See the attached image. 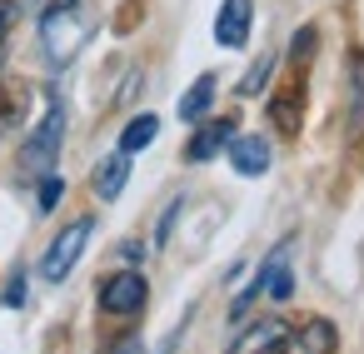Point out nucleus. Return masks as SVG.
Listing matches in <instances>:
<instances>
[{
    "mask_svg": "<svg viewBox=\"0 0 364 354\" xmlns=\"http://www.w3.org/2000/svg\"><path fill=\"white\" fill-rule=\"evenodd\" d=\"M284 339H289V324L284 319H259V324H250L230 344V354H274V349H284Z\"/></svg>",
    "mask_w": 364,
    "mask_h": 354,
    "instance_id": "423d86ee",
    "label": "nucleus"
},
{
    "mask_svg": "<svg viewBox=\"0 0 364 354\" xmlns=\"http://www.w3.org/2000/svg\"><path fill=\"white\" fill-rule=\"evenodd\" d=\"M364 130V55H349V135Z\"/></svg>",
    "mask_w": 364,
    "mask_h": 354,
    "instance_id": "9b49d317",
    "label": "nucleus"
},
{
    "mask_svg": "<svg viewBox=\"0 0 364 354\" xmlns=\"http://www.w3.org/2000/svg\"><path fill=\"white\" fill-rule=\"evenodd\" d=\"M90 41V26H85V11H80V0H50L46 16H41V45H46V60L55 70H65L80 45Z\"/></svg>",
    "mask_w": 364,
    "mask_h": 354,
    "instance_id": "f257e3e1",
    "label": "nucleus"
},
{
    "mask_svg": "<svg viewBox=\"0 0 364 354\" xmlns=\"http://www.w3.org/2000/svg\"><path fill=\"white\" fill-rule=\"evenodd\" d=\"M155 130H160L155 115H135V120L125 125V135H120V150H125V155H140V150L155 140Z\"/></svg>",
    "mask_w": 364,
    "mask_h": 354,
    "instance_id": "ddd939ff",
    "label": "nucleus"
},
{
    "mask_svg": "<svg viewBox=\"0 0 364 354\" xmlns=\"http://www.w3.org/2000/svg\"><path fill=\"white\" fill-rule=\"evenodd\" d=\"M210 100H215V75H200L185 90V100H180V120H205L210 115Z\"/></svg>",
    "mask_w": 364,
    "mask_h": 354,
    "instance_id": "f8f14e48",
    "label": "nucleus"
},
{
    "mask_svg": "<svg viewBox=\"0 0 364 354\" xmlns=\"http://www.w3.org/2000/svg\"><path fill=\"white\" fill-rule=\"evenodd\" d=\"M6 304H11V309H21V304H26V269H16V274H11V284H6Z\"/></svg>",
    "mask_w": 364,
    "mask_h": 354,
    "instance_id": "f3484780",
    "label": "nucleus"
},
{
    "mask_svg": "<svg viewBox=\"0 0 364 354\" xmlns=\"http://www.w3.org/2000/svg\"><path fill=\"white\" fill-rule=\"evenodd\" d=\"M230 165H235L240 175H264V170H269V145H264L259 135H235V140H230Z\"/></svg>",
    "mask_w": 364,
    "mask_h": 354,
    "instance_id": "1a4fd4ad",
    "label": "nucleus"
},
{
    "mask_svg": "<svg viewBox=\"0 0 364 354\" xmlns=\"http://www.w3.org/2000/svg\"><path fill=\"white\" fill-rule=\"evenodd\" d=\"M269 70H274V60H269V55H259V65L240 80V95H259V90H264V80H269Z\"/></svg>",
    "mask_w": 364,
    "mask_h": 354,
    "instance_id": "dca6fc26",
    "label": "nucleus"
},
{
    "mask_svg": "<svg viewBox=\"0 0 364 354\" xmlns=\"http://www.w3.org/2000/svg\"><path fill=\"white\" fill-rule=\"evenodd\" d=\"M125 185H130V155H125V150H115L110 160H100V165H95V195H100V200H115Z\"/></svg>",
    "mask_w": 364,
    "mask_h": 354,
    "instance_id": "9d476101",
    "label": "nucleus"
},
{
    "mask_svg": "<svg viewBox=\"0 0 364 354\" xmlns=\"http://www.w3.org/2000/svg\"><path fill=\"white\" fill-rule=\"evenodd\" d=\"M60 140H65V105H50V110H46V120L36 125V135L26 140L21 165H26V170H36V175H46V170L55 165V155H60Z\"/></svg>",
    "mask_w": 364,
    "mask_h": 354,
    "instance_id": "7ed1b4c3",
    "label": "nucleus"
},
{
    "mask_svg": "<svg viewBox=\"0 0 364 354\" xmlns=\"http://www.w3.org/2000/svg\"><path fill=\"white\" fill-rule=\"evenodd\" d=\"M90 230H95V220H70L55 240H50V250H46V259H41V274L50 279V284H60L70 269H75V259L85 254V245H90Z\"/></svg>",
    "mask_w": 364,
    "mask_h": 354,
    "instance_id": "f03ea898",
    "label": "nucleus"
},
{
    "mask_svg": "<svg viewBox=\"0 0 364 354\" xmlns=\"http://www.w3.org/2000/svg\"><path fill=\"white\" fill-rule=\"evenodd\" d=\"M230 140H235V120H205V125L195 130L185 160H190V165H205V160H215L220 150H230Z\"/></svg>",
    "mask_w": 364,
    "mask_h": 354,
    "instance_id": "0eeeda50",
    "label": "nucleus"
},
{
    "mask_svg": "<svg viewBox=\"0 0 364 354\" xmlns=\"http://www.w3.org/2000/svg\"><path fill=\"white\" fill-rule=\"evenodd\" d=\"M269 115H274V125H279L284 135H294V130H299V95H294V90H279L274 105H269Z\"/></svg>",
    "mask_w": 364,
    "mask_h": 354,
    "instance_id": "4468645a",
    "label": "nucleus"
},
{
    "mask_svg": "<svg viewBox=\"0 0 364 354\" xmlns=\"http://www.w3.org/2000/svg\"><path fill=\"white\" fill-rule=\"evenodd\" d=\"M60 195H65V180H60V175H41V190H36L41 215H50V210L60 205Z\"/></svg>",
    "mask_w": 364,
    "mask_h": 354,
    "instance_id": "2eb2a0df",
    "label": "nucleus"
},
{
    "mask_svg": "<svg viewBox=\"0 0 364 354\" xmlns=\"http://www.w3.org/2000/svg\"><path fill=\"white\" fill-rule=\"evenodd\" d=\"M250 21H255V0H225L215 16V41L225 50H240L250 41Z\"/></svg>",
    "mask_w": 364,
    "mask_h": 354,
    "instance_id": "39448f33",
    "label": "nucleus"
},
{
    "mask_svg": "<svg viewBox=\"0 0 364 354\" xmlns=\"http://www.w3.org/2000/svg\"><path fill=\"white\" fill-rule=\"evenodd\" d=\"M334 344H339L334 324H329V319H309L299 334L284 339V354H334Z\"/></svg>",
    "mask_w": 364,
    "mask_h": 354,
    "instance_id": "6e6552de",
    "label": "nucleus"
},
{
    "mask_svg": "<svg viewBox=\"0 0 364 354\" xmlns=\"http://www.w3.org/2000/svg\"><path fill=\"white\" fill-rule=\"evenodd\" d=\"M120 354H145V344H140V339H130V344H125Z\"/></svg>",
    "mask_w": 364,
    "mask_h": 354,
    "instance_id": "6ab92c4d",
    "label": "nucleus"
},
{
    "mask_svg": "<svg viewBox=\"0 0 364 354\" xmlns=\"http://www.w3.org/2000/svg\"><path fill=\"white\" fill-rule=\"evenodd\" d=\"M11 26H16V0H0V45H6Z\"/></svg>",
    "mask_w": 364,
    "mask_h": 354,
    "instance_id": "a211bd4d",
    "label": "nucleus"
},
{
    "mask_svg": "<svg viewBox=\"0 0 364 354\" xmlns=\"http://www.w3.org/2000/svg\"><path fill=\"white\" fill-rule=\"evenodd\" d=\"M145 294H150L145 274L140 269H120V274H110L100 284V309L105 314H140L145 309Z\"/></svg>",
    "mask_w": 364,
    "mask_h": 354,
    "instance_id": "20e7f679",
    "label": "nucleus"
}]
</instances>
